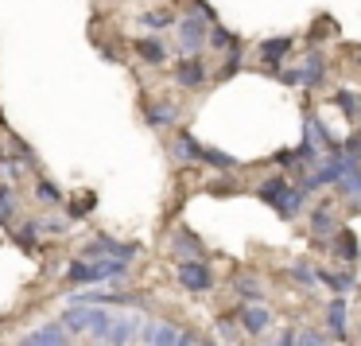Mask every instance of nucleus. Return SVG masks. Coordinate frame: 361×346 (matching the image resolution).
I'll use <instances>...</instances> for the list:
<instances>
[{"label": "nucleus", "mask_w": 361, "mask_h": 346, "mask_svg": "<svg viewBox=\"0 0 361 346\" xmlns=\"http://www.w3.org/2000/svg\"><path fill=\"white\" fill-rule=\"evenodd\" d=\"M276 78L283 82V86H299V90H319L322 82H326V59L319 55V51H307L303 63H295L291 71H280Z\"/></svg>", "instance_id": "1"}, {"label": "nucleus", "mask_w": 361, "mask_h": 346, "mask_svg": "<svg viewBox=\"0 0 361 346\" xmlns=\"http://www.w3.org/2000/svg\"><path fill=\"white\" fill-rule=\"evenodd\" d=\"M175 280H179L190 296H210L218 276H214V268L206 265V261H179V265H175Z\"/></svg>", "instance_id": "2"}, {"label": "nucleus", "mask_w": 361, "mask_h": 346, "mask_svg": "<svg viewBox=\"0 0 361 346\" xmlns=\"http://www.w3.org/2000/svg\"><path fill=\"white\" fill-rule=\"evenodd\" d=\"M136 253H140V245H136V241H117V237H109V234H97V237H90V241H86L82 257H86V261L109 257V261H128V265H133Z\"/></svg>", "instance_id": "3"}, {"label": "nucleus", "mask_w": 361, "mask_h": 346, "mask_svg": "<svg viewBox=\"0 0 361 346\" xmlns=\"http://www.w3.org/2000/svg\"><path fill=\"white\" fill-rule=\"evenodd\" d=\"M175 35H179V55L195 59V55H202L206 40H210V24L187 12V16H179V24H175Z\"/></svg>", "instance_id": "4"}, {"label": "nucleus", "mask_w": 361, "mask_h": 346, "mask_svg": "<svg viewBox=\"0 0 361 346\" xmlns=\"http://www.w3.org/2000/svg\"><path fill=\"white\" fill-rule=\"evenodd\" d=\"M237 323H241V330L249 338H264V335H272L276 315L268 304H241L237 307Z\"/></svg>", "instance_id": "5"}, {"label": "nucleus", "mask_w": 361, "mask_h": 346, "mask_svg": "<svg viewBox=\"0 0 361 346\" xmlns=\"http://www.w3.org/2000/svg\"><path fill=\"white\" fill-rule=\"evenodd\" d=\"M322 323H326V335L334 338V342H345L350 338V304H345L342 296H330L326 307H322Z\"/></svg>", "instance_id": "6"}, {"label": "nucleus", "mask_w": 361, "mask_h": 346, "mask_svg": "<svg viewBox=\"0 0 361 346\" xmlns=\"http://www.w3.org/2000/svg\"><path fill=\"white\" fill-rule=\"evenodd\" d=\"M342 229L345 226H342V218H338V210H334V198H322V203L311 210V237L330 241V237H338Z\"/></svg>", "instance_id": "7"}, {"label": "nucleus", "mask_w": 361, "mask_h": 346, "mask_svg": "<svg viewBox=\"0 0 361 346\" xmlns=\"http://www.w3.org/2000/svg\"><path fill=\"white\" fill-rule=\"evenodd\" d=\"M179 338H183L179 323H171V319H144L136 342H144V346H179Z\"/></svg>", "instance_id": "8"}, {"label": "nucleus", "mask_w": 361, "mask_h": 346, "mask_svg": "<svg viewBox=\"0 0 361 346\" xmlns=\"http://www.w3.org/2000/svg\"><path fill=\"white\" fill-rule=\"evenodd\" d=\"M171 78H175V86H179V90H202L206 82H210V66L202 63V55L179 59L175 71H171Z\"/></svg>", "instance_id": "9"}, {"label": "nucleus", "mask_w": 361, "mask_h": 346, "mask_svg": "<svg viewBox=\"0 0 361 346\" xmlns=\"http://www.w3.org/2000/svg\"><path fill=\"white\" fill-rule=\"evenodd\" d=\"M183 117L179 102H171V97H156V102L144 105V121H148V129H175Z\"/></svg>", "instance_id": "10"}, {"label": "nucleus", "mask_w": 361, "mask_h": 346, "mask_svg": "<svg viewBox=\"0 0 361 346\" xmlns=\"http://www.w3.org/2000/svg\"><path fill=\"white\" fill-rule=\"evenodd\" d=\"M140 327H144V319L136 311L113 315V330H109V342L105 346H133L136 338H140Z\"/></svg>", "instance_id": "11"}, {"label": "nucleus", "mask_w": 361, "mask_h": 346, "mask_svg": "<svg viewBox=\"0 0 361 346\" xmlns=\"http://www.w3.org/2000/svg\"><path fill=\"white\" fill-rule=\"evenodd\" d=\"M291 47H295V40H291V35H276V40H264V43H260V71L280 74V63L291 55Z\"/></svg>", "instance_id": "12"}, {"label": "nucleus", "mask_w": 361, "mask_h": 346, "mask_svg": "<svg viewBox=\"0 0 361 346\" xmlns=\"http://www.w3.org/2000/svg\"><path fill=\"white\" fill-rule=\"evenodd\" d=\"M202 148H206V144H198V136H190V133H175L171 136V160H175V164H183V167L202 164Z\"/></svg>", "instance_id": "13"}, {"label": "nucleus", "mask_w": 361, "mask_h": 346, "mask_svg": "<svg viewBox=\"0 0 361 346\" xmlns=\"http://www.w3.org/2000/svg\"><path fill=\"white\" fill-rule=\"evenodd\" d=\"M171 253H175V261H206L202 237L190 234V229H175L171 234Z\"/></svg>", "instance_id": "14"}, {"label": "nucleus", "mask_w": 361, "mask_h": 346, "mask_svg": "<svg viewBox=\"0 0 361 346\" xmlns=\"http://www.w3.org/2000/svg\"><path fill=\"white\" fill-rule=\"evenodd\" d=\"M326 249L334 253V261H338V265H345V268L361 261V245H357V234H353V229H342L338 237H330Z\"/></svg>", "instance_id": "15"}, {"label": "nucleus", "mask_w": 361, "mask_h": 346, "mask_svg": "<svg viewBox=\"0 0 361 346\" xmlns=\"http://www.w3.org/2000/svg\"><path fill=\"white\" fill-rule=\"evenodd\" d=\"M24 346H71V335L63 330V323H43V327L27 330L24 335Z\"/></svg>", "instance_id": "16"}, {"label": "nucleus", "mask_w": 361, "mask_h": 346, "mask_svg": "<svg viewBox=\"0 0 361 346\" xmlns=\"http://www.w3.org/2000/svg\"><path fill=\"white\" fill-rule=\"evenodd\" d=\"M233 296L241 299V304H264L268 288H264V280H260V276L241 273V276H233Z\"/></svg>", "instance_id": "17"}, {"label": "nucleus", "mask_w": 361, "mask_h": 346, "mask_svg": "<svg viewBox=\"0 0 361 346\" xmlns=\"http://www.w3.org/2000/svg\"><path fill=\"white\" fill-rule=\"evenodd\" d=\"M133 51L140 55V63H148V66H164L167 63V43L159 40V35H140V40L133 43Z\"/></svg>", "instance_id": "18"}, {"label": "nucleus", "mask_w": 361, "mask_h": 346, "mask_svg": "<svg viewBox=\"0 0 361 346\" xmlns=\"http://www.w3.org/2000/svg\"><path fill=\"white\" fill-rule=\"evenodd\" d=\"M288 187H291L288 175H268V179L257 187V198H260L264 206H272V210H276V206L283 203V195H288Z\"/></svg>", "instance_id": "19"}, {"label": "nucleus", "mask_w": 361, "mask_h": 346, "mask_svg": "<svg viewBox=\"0 0 361 346\" xmlns=\"http://www.w3.org/2000/svg\"><path fill=\"white\" fill-rule=\"evenodd\" d=\"M319 284H326L334 296H350L353 288H357V276L350 273V268H342V273H334V268H319Z\"/></svg>", "instance_id": "20"}, {"label": "nucleus", "mask_w": 361, "mask_h": 346, "mask_svg": "<svg viewBox=\"0 0 361 346\" xmlns=\"http://www.w3.org/2000/svg\"><path fill=\"white\" fill-rule=\"evenodd\" d=\"M109 330H113V311L109 307H90V330L86 335L94 338L97 346H105L109 342Z\"/></svg>", "instance_id": "21"}, {"label": "nucleus", "mask_w": 361, "mask_h": 346, "mask_svg": "<svg viewBox=\"0 0 361 346\" xmlns=\"http://www.w3.org/2000/svg\"><path fill=\"white\" fill-rule=\"evenodd\" d=\"M39 234H43V222L39 218H27V222H20V226H12V237H16V245L24 253L39 249Z\"/></svg>", "instance_id": "22"}, {"label": "nucleus", "mask_w": 361, "mask_h": 346, "mask_svg": "<svg viewBox=\"0 0 361 346\" xmlns=\"http://www.w3.org/2000/svg\"><path fill=\"white\" fill-rule=\"evenodd\" d=\"M303 210H307V191L291 183V187H288V195H283V203L276 206V214H280L283 222H295V218H299V214H303Z\"/></svg>", "instance_id": "23"}, {"label": "nucleus", "mask_w": 361, "mask_h": 346, "mask_svg": "<svg viewBox=\"0 0 361 346\" xmlns=\"http://www.w3.org/2000/svg\"><path fill=\"white\" fill-rule=\"evenodd\" d=\"M59 323H63L66 335H86V330H90V307H74V304H66V307H63V315H59Z\"/></svg>", "instance_id": "24"}, {"label": "nucleus", "mask_w": 361, "mask_h": 346, "mask_svg": "<svg viewBox=\"0 0 361 346\" xmlns=\"http://www.w3.org/2000/svg\"><path fill=\"white\" fill-rule=\"evenodd\" d=\"M179 24V16H175L171 8H148V12H140V28H148V32H167V28H175Z\"/></svg>", "instance_id": "25"}, {"label": "nucleus", "mask_w": 361, "mask_h": 346, "mask_svg": "<svg viewBox=\"0 0 361 346\" xmlns=\"http://www.w3.org/2000/svg\"><path fill=\"white\" fill-rule=\"evenodd\" d=\"M202 167H214V172H237V167H241V160L206 144V148H202Z\"/></svg>", "instance_id": "26"}, {"label": "nucleus", "mask_w": 361, "mask_h": 346, "mask_svg": "<svg viewBox=\"0 0 361 346\" xmlns=\"http://www.w3.org/2000/svg\"><path fill=\"white\" fill-rule=\"evenodd\" d=\"M206 47L210 51H218V55H229V51H237L241 47V40H237L229 28H221V24H214L210 28V40H206Z\"/></svg>", "instance_id": "27"}, {"label": "nucleus", "mask_w": 361, "mask_h": 346, "mask_svg": "<svg viewBox=\"0 0 361 346\" xmlns=\"http://www.w3.org/2000/svg\"><path fill=\"white\" fill-rule=\"evenodd\" d=\"M16 210H20L16 191H12L8 183H0V222H4V229H8V234H12V222H16Z\"/></svg>", "instance_id": "28"}, {"label": "nucleus", "mask_w": 361, "mask_h": 346, "mask_svg": "<svg viewBox=\"0 0 361 346\" xmlns=\"http://www.w3.org/2000/svg\"><path fill=\"white\" fill-rule=\"evenodd\" d=\"M241 323H237V315H218V327H214V338H218L221 346H233L237 338H241Z\"/></svg>", "instance_id": "29"}, {"label": "nucleus", "mask_w": 361, "mask_h": 346, "mask_svg": "<svg viewBox=\"0 0 361 346\" xmlns=\"http://www.w3.org/2000/svg\"><path fill=\"white\" fill-rule=\"evenodd\" d=\"M334 102H338V109H342L353 125H361V94H353V90H338Z\"/></svg>", "instance_id": "30"}, {"label": "nucleus", "mask_w": 361, "mask_h": 346, "mask_svg": "<svg viewBox=\"0 0 361 346\" xmlns=\"http://www.w3.org/2000/svg\"><path fill=\"white\" fill-rule=\"evenodd\" d=\"M291 280H295L299 288H314V284H319V268H314L307 257H299L295 265H291Z\"/></svg>", "instance_id": "31"}, {"label": "nucleus", "mask_w": 361, "mask_h": 346, "mask_svg": "<svg viewBox=\"0 0 361 346\" xmlns=\"http://www.w3.org/2000/svg\"><path fill=\"white\" fill-rule=\"evenodd\" d=\"M334 191L342 198H361V164H350V172L342 175V183H338Z\"/></svg>", "instance_id": "32"}, {"label": "nucleus", "mask_w": 361, "mask_h": 346, "mask_svg": "<svg viewBox=\"0 0 361 346\" xmlns=\"http://www.w3.org/2000/svg\"><path fill=\"white\" fill-rule=\"evenodd\" d=\"M35 198H39L43 206H51V210L66 203V198H63V191H59V187H55V183H51V179H35Z\"/></svg>", "instance_id": "33"}, {"label": "nucleus", "mask_w": 361, "mask_h": 346, "mask_svg": "<svg viewBox=\"0 0 361 346\" xmlns=\"http://www.w3.org/2000/svg\"><path fill=\"white\" fill-rule=\"evenodd\" d=\"M241 66H245V47H237V51H229L226 55V63L218 66V74H214V78H233V74H241Z\"/></svg>", "instance_id": "34"}, {"label": "nucleus", "mask_w": 361, "mask_h": 346, "mask_svg": "<svg viewBox=\"0 0 361 346\" xmlns=\"http://www.w3.org/2000/svg\"><path fill=\"white\" fill-rule=\"evenodd\" d=\"M330 342H334V338L319 327H299V335H295V346H330Z\"/></svg>", "instance_id": "35"}, {"label": "nucleus", "mask_w": 361, "mask_h": 346, "mask_svg": "<svg viewBox=\"0 0 361 346\" xmlns=\"http://www.w3.org/2000/svg\"><path fill=\"white\" fill-rule=\"evenodd\" d=\"M187 8H190V16L206 20V24H210V28L218 24V12H214V4H210V0H190Z\"/></svg>", "instance_id": "36"}, {"label": "nucleus", "mask_w": 361, "mask_h": 346, "mask_svg": "<svg viewBox=\"0 0 361 346\" xmlns=\"http://www.w3.org/2000/svg\"><path fill=\"white\" fill-rule=\"evenodd\" d=\"M39 222H43V234H51V237L71 234V218H59V214H51V218H39Z\"/></svg>", "instance_id": "37"}, {"label": "nucleus", "mask_w": 361, "mask_h": 346, "mask_svg": "<svg viewBox=\"0 0 361 346\" xmlns=\"http://www.w3.org/2000/svg\"><path fill=\"white\" fill-rule=\"evenodd\" d=\"M94 206H97V198L86 191V195H78V203H71V218H82V214H90Z\"/></svg>", "instance_id": "38"}, {"label": "nucleus", "mask_w": 361, "mask_h": 346, "mask_svg": "<svg viewBox=\"0 0 361 346\" xmlns=\"http://www.w3.org/2000/svg\"><path fill=\"white\" fill-rule=\"evenodd\" d=\"M295 335H299L295 327H283V330H280V335H276L268 346H295Z\"/></svg>", "instance_id": "39"}, {"label": "nucleus", "mask_w": 361, "mask_h": 346, "mask_svg": "<svg viewBox=\"0 0 361 346\" xmlns=\"http://www.w3.org/2000/svg\"><path fill=\"white\" fill-rule=\"evenodd\" d=\"M179 346H198V335H190V330H183V338H179Z\"/></svg>", "instance_id": "40"}, {"label": "nucleus", "mask_w": 361, "mask_h": 346, "mask_svg": "<svg viewBox=\"0 0 361 346\" xmlns=\"http://www.w3.org/2000/svg\"><path fill=\"white\" fill-rule=\"evenodd\" d=\"M198 346H221V342H218V338L210 335V338H198Z\"/></svg>", "instance_id": "41"}, {"label": "nucleus", "mask_w": 361, "mask_h": 346, "mask_svg": "<svg viewBox=\"0 0 361 346\" xmlns=\"http://www.w3.org/2000/svg\"><path fill=\"white\" fill-rule=\"evenodd\" d=\"M0 229H4V222H0Z\"/></svg>", "instance_id": "42"}, {"label": "nucleus", "mask_w": 361, "mask_h": 346, "mask_svg": "<svg viewBox=\"0 0 361 346\" xmlns=\"http://www.w3.org/2000/svg\"><path fill=\"white\" fill-rule=\"evenodd\" d=\"M357 335H361V327H357Z\"/></svg>", "instance_id": "43"}, {"label": "nucleus", "mask_w": 361, "mask_h": 346, "mask_svg": "<svg viewBox=\"0 0 361 346\" xmlns=\"http://www.w3.org/2000/svg\"><path fill=\"white\" fill-rule=\"evenodd\" d=\"M20 346H24V342H20Z\"/></svg>", "instance_id": "44"}]
</instances>
